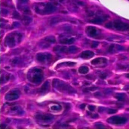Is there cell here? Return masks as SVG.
Masks as SVG:
<instances>
[{
  "label": "cell",
  "instance_id": "cell-16",
  "mask_svg": "<svg viewBox=\"0 0 129 129\" xmlns=\"http://www.w3.org/2000/svg\"><path fill=\"white\" fill-rule=\"evenodd\" d=\"M89 71V69L86 66H82L79 68V73L81 74H87Z\"/></svg>",
  "mask_w": 129,
  "mask_h": 129
},
{
  "label": "cell",
  "instance_id": "cell-17",
  "mask_svg": "<svg viewBox=\"0 0 129 129\" xmlns=\"http://www.w3.org/2000/svg\"><path fill=\"white\" fill-rule=\"evenodd\" d=\"M79 51V48H77V47L73 45V46H70V47L68 48V51H67V53H71V54L73 53V54H75V53L78 52Z\"/></svg>",
  "mask_w": 129,
  "mask_h": 129
},
{
  "label": "cell",
  "instance_id": "cell-3",
  "mask_svg": "<svg viewBox=\"0 0 129 129\" xmlns=\"http://www.w3.org/2000/svg\"><path fill=\"white\" fill-rule=\"evenodd\" d=\"M53 85L59 91H61L64 94H72L73 92H76L74 88H73L69 85H67V83H65L61 80L54 79L53 81Z\"/></svg>",
  "mask_w": 129,
  "mask_h": 129
},
{
  "label": "cell",
  "instance_id": "cell-2",
  "mask_svg": "<svg viewBox=\"0 0 129 129\" xmlns=\"http://www.w3.org/2000/svg\"><path fill=\"white\" fill-rule=\"evenodd\" d=\"M35 11L39 14H48L56 11V7L51 3H41L35 6Z\"/></svg>",
  "mask_w": 129,
  "mask_h": 129
},
{
  "label": "cell",
  "instance_id": "cell-29",
  "mask_svg": "<svg viewBox=\"0 0 129 129\" xmlns=\"http://www.w3.org/2000/svg\"><path fill=\"white\" fill-rule=\"evenodd\" d=\"M128 110H129V109H128Z\"/></svg>",
  "mask_w": 129,
  "mask_h": 129
},
{
  "label": "cell",
  "instance_id": "cell-20",
  "mask_svg": "<svg viewBox=\"0 0 129 129\" xmlns=\"http://www.w3.org/2000/svg\"><path fill=\"white\" fill-rule=\"evenodd\" d=\"M51 110H53V111H59V110H61V107L60 106V105H52L51 107Z\"/></svg>",
  "mask_w": 129,
  "mask_h": 129
},
{
  "label": "cell",
  "instance_id": "cell-9",
  "mask_svg": "<svg viewBox=\"0 0 129 129\" xmlns=\"http://www.w3.org/2000/svg\"><path fill=\"white\" fill-rule=\"evenodd\" d=\"M5 45H8L9 47H13L15 45L16 43V39L14 37V34H9L6 38H5Z\"/></svg>",
  "mask_w": 129,
  "mask_h": 129
},
{
  "label": "cell",
  "instance_id": "cell-26",
  "mask_svg": "<svg viewBox=\"0 0 129 129\" xmlns=\"http://www.w3.org/2000/svg\"><path fill=\"white\" fill-rule=\"evenodd\" d=\"M20 3H22V4H24V3H26L28 2V0H19Z\"/></svg>",
  "mask_w": 129,
  "mask_h": 129
},
{
  "label": "cell",
  "instance_id": "cell-28",
  "mask_svg": "<svg viewBox=\"0 0 129 129\" xmlns=\"http://www.w3.org/2000/svg\"><path fill=\"white\" fill-rule=\"evenodd\" d=\"M126 77H127V78H128V79H129V73H128V74H127V75H126Z\"/></svg>",
  "mask_w": 129,
  "mask_h": 129
},
{
  "label": "cell",
  "instance_id": "cell-22",
  "mask_svg": "<svg viewBox=\"0 0 129 129\" xmlns=\"http://www.w3.org/2000/svg\"><path fill=\"white\" fill-rule=\"evenodd\" d=\"M31 20H31V18H30V17L25 16V17H24V18H23V23H26V22L27 21V22H28V24H29V23H31Z\"/></svg>",
  "mask_w": 129,
  "mask_h": 129
},
{
  "label": "cell",
  "instance_id": "cell-7",
  "mask_svg": "<svg viewBox=\"0 0 129 129\" xmlns=\"http://www.w3.org/2000/svg\"><path fill=\"white\" fill-rule=\"evenodd\" d=\"M20 95V91L18 90H13V91H11L10 92H8L6 95H5V99L7 101H15L17 99L19 98Z\"/></svg>",
  "mask_w": 129,
  "mask_h": 129
},
{
  "label": "cell",
  "instance_id": "cell-21",
  "mask_svg": "<svg viewBox=\"0 0 129 129\" xmlns=\"http://www.w3.org/2000/svg\"><path fill=\"white\" fill-rule=\"evenodd\" d=\"M97 89L96 87H93V88H86L83 90L84 92H88V91H95Z\"/></svg>",
  "mask_w": 129,
  "mask_h": 129
},
{
  "label": "cell",
  "instance_id": "cell-5",
  "mask_svg": "<svg viewBox=\"0 0 129 129\" xmlns=\"http://www.w3.org/2000/svg\"><path fill=\"white\" fill-rule=\"evenodd\" d=\"M107 122L113 125H123L126 123L127 119L125 117H122V116H113L110 118L109 119H107Z\"/></svg>",
  "mask_w": 129,
  "mask_h": 129
},
{
  "label": "cell",
  "instance_id": "cell-24",
  "mask_svg": "<svg viewBox=\"0 0 129 129\" xmlns=\"http://www.w3.org/2000/svg\"><path fill=\"white\" fill-rule=\"evenodd\" d=\"M95 108H96V107H95L94 106H92V105H91V106L88 107V109H89L91 111H94V110H95Z\"/></svg>",
  "mask_w": 129,
  "mask_h": 129
},
{
  "label": "cell",
  "instance_id": "cell-12",
  "mask_svg": "<svg viewBox=\"0 0 129 129\" xmlns=\"http://www.w3.org/2000/svg\"><path fill=\"white\" fill-rule=\"evenodd\" d=\"M75 42V39L72 37H65L60 39V43L63 45H70Z\"/></svg>",
  "mask_w": 129,
  "mask_h": 129
},
{
  "label": "cell",
  "instance_id": "cell-27",
  "mask_svg": "<svg viewBox=\"0 0 129 129\" xmlns=\"http://www.w3.org/2000/svg\"><path fill=\"white\" fill-rule=\"evenodd\" d=\"M93 45H91L92 47H96V46H98V42H93Z\"/></svg>",
  "mask_w": 129,
  "mask_h": 129
},
{
  "label": "cell",
  "instance_id": "cell-6",
  "mask_svg": "<svg viewBox=\"0 0 129 129\" xmlns=\"http://www.w3.org/2000/svg\"><path fill=\"white\" fill-rule=\"evenodd\" d=\"M36 59L40 63H47V62H50L51 60L52 59V56L50 54H47V53H40L38 54L36 56Z\"/></svg>",
  "mask_w": 129,
  "mask_h": 129
},
{
  "label": "cell",
  "instance_id": "cell-15",
  "mask_svg": "<svg viewBox=\"0 0 129 129\" xmlns=\"http://www.w3.org/2000/svg\"><path fill=\"white\" fill-rule=\"evenodd\" d=\"M49 91V82H45L42 87L41 88V89L39 90V93L41 94H45L46 92H48Z\"/></svg>",
  "mask_w": 129,
  "mask_h": 129
},
{
  "label": "cell",
  "instance_id": "cell-8",
  "mask_svg": "<svg viewBox=\"0 0 129 129\" xmlns=\"http://www.w3.org/2000/svg\"><path fill=\"white\" fill-rule=\"evenodd\" d=\"M86 33L91 37H98L101 34L99 33V30L97 28L93 27V26H88L86 29Z\"/></svg>",
  "mask_w": 129,
  "mask_h": 129
},
{
  "label": "cell",
  "instance_id": "cell-25",
  "mask_svg": "<svg viewBox=\"0 0 129 129\" xmlns=\"http://www.w3.org/2000/svg\"><path fill=\"white\" fill-rule=\"evenodd\" d=\"M114 47H115V45H111V46L108 48V51H109V52H112V51H113V48H114Z\"/></svg>",
  "mask_w": 129,
  "mask_h": 129
},
{
  "label": "cell",
  "instance_id": "cell-13",
  "mask_svg": "<svg viewBox=\"0 0 129 129\" xmlns=\"http://www.w3.org/2000/svg\"><path fill=\"white\" fill-rule=\"evenodd\" d=\"M94 53L91 51H85L81 54V57L85 59L91 58V57H94Z\"/></svg>",
  "mask_w": 129,
  "mask_h": 129
},
{
  "label": "cell",
  "instance_id": "cell-23",
  "mask_svg": "<svg viewBox=\"0 0 129 129\" xmlns=\"http://www.w3.org/2000/svg\"><path fill=\"white\" fill-rule=\"evenodd\" d=\"M116 113V110H112V109H110V110H108V113H110V114H113V113Z\"/></svg>",
  "mask_w": 129,
  "mask_h": 129
},
{
  "label": "cell",
  "instance_id": "cell-18",
  "mask_svg": "<svg viewBox=\"0 0 129 129\" xmlns=\"http://www.w3.org/2000/svg\"><path fill=\"white\" fill-rule=\"evenodd\" d=\"M115 97L119 101H124L125 100V94H117L115 95Z\"/></svg>",
  "mask_w": 129,
  "mask_h": 129
},
{
  "label": "cell",
  "instance_id": "cell-4",
  "mask_svg": "<svg viewBox=\"0 0 129 129\" xmlns=\"http://www.w3.org/2000/svg\"><path fill=\"white\" fill-rule=\"evenodd\" d=\"M106 26L110 29L119 31H129V23H124L120 20H114L106 24Z\"/></svg>",
  "mask_w": 129,
  "mask_h": 129
},
{
  "label": "cell",
  "instance_id": "cell-10",
  "mask_svg": "<svg viewBox=\"0 0 129 129\" xmlns=\"http://www.w3.org/2000/svg\"><path fill=\"white\" fill-rule=\"evenodd\" d=\"M107 18H108V16L104 15V14H103V15H98V16H96L94 18L91 19L90 21H91V23L99 24V23H103L104 21H105Z\"/></svg>",
  "mask_w": 129,
  "mask_h": 129
},
{
  "label": "cell",
  "instance_id": "cell-14",
  "mask_svg": "<svg viewBox=\"0 0 129 129\" xmlns=\"http://www.w3.org/2000/svg\"><path fill=\"white\" fill-rule=\"evenodd\" d=\"M107 62V60L104 57H99V58H96L94 60H93L91 61V63L93 65H98V64H101V63H106Z\"/></svg>",
  "mask_w": 129,
  "mask_h": 129
},
{
  "label": "cell",
  "instance_id": "cell-19",
  "mask_svg": "<svg viewBox=\"0 0 129 129\" xmlns=\"http://www.w3.org/2000/svg\"><path fill=\"white\" fill-rule=\"evenodd\" d=\"M45 41H48V42H50L51 43H54L56 42L55 38L54 36H48V37L45 38Z\"/></svg>",
  "mask_w": 129,
  "mask_h": 129
},
{
  "label": "cell",
  "instance_id": "cell-11",
  "mask_svg": "<svg viewBox=\"0 0 129 129\" xmlns=\"http://www.w3.org/2000/svg\"><path fill=\"white\" fill-rule=\"evenodd\" d=\"M36 119L39 120V121H42V122H50L51 121L54 117L51 115H47V114H42V115H37L36 116Z\"/></svg>",
  "mask_w": 129,
  "mask_h": 129
},
{
  "label": "cell",
  "instance_id": "cell-1",
  "mask_svg": "<svg viewBox=\"0 0 129 129\" xmlns=\"http://www.w3.org/2000/svg\"><path fill=\"white\" fill-rule=\"evenodd\" d=\"M27 78L30 82L36 85H39L42 82L43 79V72L40 69L33 68L29 72Z\"/></svg>",
  "mask_w": 129,
  "mask_h": 129
}]
</instances>
